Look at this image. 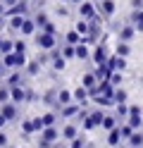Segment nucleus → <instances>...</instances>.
Here are the masks:
<instances>
[{"mask_svg": "<svg viewBox=\"0 0 143 148\" xmlns=\"http://www.w3.org/2000/svg\"><path fill=\"white\" fill-rule=\"evenodd\" d=\"M14 50L17 53H26V43L24 41H14Z\"/></svg>", "mask_w": 143, "mask_h": 148, "instance_id": "a19ab883", "label": "nucleus"}, {"mask_svg": "<svg viewBox=\"0 0 143 148\" xmlns=\"http://www.w3.org/2000/svg\"><path fill=\"white\" fill-rule=\"evenodd\" d=\"M41 31H48V34H55V26H53V22H48L45 26H43V29Z\"/></svg>", "mask_w": 143, "mask_h": 148, "instance_id": "c03bdc74", "label": "nucleus"}, {"mask_svg": "<svg viewBox=\"0 0 143 148\" xmlns=\"http://www.w3.org/2000/svg\"><path fill=\"white\" fill-rule=\"evenodd\" d=\"M141 84H143V79H141Z\"/></svg>", "mask_w": 143, "mask_h": 148, "instance_id": "5fc2aeb1", "label": "nucleus"}, {"mask_svg": "<svg viewBox=\"0 0 143 148\" xmlns=\"http://www.w3.org/2000/svg\"><path fill=\"white\" fill-rule=\"evenodd\" d=\"M10 100H12V103H26L29 100V88L26 86H12L10 88Z\"/></svg>", "mask_w": 143, "mask_h": 148, "instance_id": "39448f33", "label": "nucleus"}, {"mask_svg": "<svg viewBox=\"0 0 143 148\" xmlns=\"http://www.w3.org/2000/svg\"><path fill=\"white\" fill-rule=\"evenodd\" d=\"M36 45H38L43 53H50L53 48H57V38H55V34L38 31V34H36Z\"/></svg>", "mask_w": 143, "mask_h": 148, "instance_id": "7ed1b4c3", "label": "nucleus"}, {"mask_svg": "<svg viewBox=\"0 0 143 148\" xmlns=\"http://www.w3.org/2000/svg\"><path fill=\"white\" fill-rule=\"evenodd\" d=\"M127 122H129L133 129H141V127H143V115H141V108H138V105H131V108H129Z\"/></svg>", "mask_w": 143, "mask_h": 148, "instance_id": "423d86ee", "label": "nucleus"}, {"mask_svg": "<svg viewBox=\"0 0 143 148\" xmlns=\"http://www.w3.org/2000/svg\"><path fill=\"white\" fill-rule=\"evenodd\" d=\"M83 105H79L74 100V103H69V105H62L60 108V115H62V119H72V117H79V110H81Z\"/></svg>", "mask_w": 143, "mask_h": 148, "instance_id": "6e6552de", "label": "nucleus"}, {"mask_svg": "<svg viewBox=\"0 0 143 148\" xmlns=\"http://www.w3.org/2000/svg\"><path fill=\"white\" fill-rule=\"evenodd\" d=\"M34 22H36V26H38V29H43V26H45L48 22H50V19L45 17V12H41V10H38V12L34 14Z\"/></svg>", "mask_w": 143, "mask_h": 148, "instance_id": "c756f323", "label": "nucleus"}, {"mask_svg": "<svg viewBox=\"0 0 143 148\" xmlns=\"http://www.w3.org/2000/svg\"><path fill=\"white\" fill-rule=\"evenodd\" d=\"M76 31H79L81 36H88V31H91V22H88V19H79V22H76Z\"/></svg>", "mask_w": 143, "mask_h": 148, "instance_id": "cd10ccee", "label": "nucleus"}, {"mask_svg": "<svg viewBox=\"0 0 143 148\" xmlns=\"http://www.w3.org/2000/svg\"><path fill=\"white\" fill-rule=\"evenodd\" d=\"M110 81H112V86H119L122 84V72H117V69L110 72Z\"/></svg>", "mask_w": 143, "mask_h": 148, "instance_id": "ea45409f", "label": "nucleus"}, {"mask_svg": "<svg viewBox=\"0 0 143 148\" xmlns=\"http://www.w3.org/2000/svg\"><path fill=\"white\" fill-rule=\"evenodd\" d=\"M69 103H74V93L67 91V88H60V91H57V108L69 105Z\"/></svg>", "mask_w": 143, "mask_h": 148, "instance_id": "2eb2a0df", "label": "nucleus"}, {"mask_svg": "<svg viewBox=\"0 0 143 148\" xmlns=\"http://www.w3.org/2000/svg\"><path fill=\"white\" fill-rule=\"evenodd\" d=\"M0 112H3V117L7 119V122H14V119H17V103H12V100H7V103H3V108H0Z\"/></svg>", "mask_w": 143, "mask_h": 148, "instance_id": "9b49d317", "label": "nucleus"}, {"mask_svg": "<svg viewBox=\"0 0 143 148\" xmlns=\"http://www.w3.org/2000/svg\"><path fill=\"white\" fill-rule=\"evenodd\" d=\"M107 58H110V55H107V45H105V43H100L98 48L93 50V55H91L93 64H107Z\"/></svg>", "mask_w": 143, "mask_h": 148, "instance_id": "0eeeda50", "label": "nucleus"}, {"mask_svg": "<svg viewBox=\"0 0 143 148\" xmlns=\"http://www.w3.org/2000/svg\"><path fill=\"white\" fill-rule=\"evenodd\" d=\"M41 67H43V62L36 58V60L24 64V74H26V77H36V74H41Z\"/></svg>", "mask_w": 143, "mask_h": 148, "instance_id": "f8f14e48", "label": "nucleus"}, {"mask_svg": "<svg viewBox=\"0 0 143 148\" xmlns=\"http://www.w3.org/2000/svg\"><path fill=\"white\" fill-rule=\"evenodd\" d=\"M79 136V127L76 124H64L62 127V138H67V141H72V138Z\"/></svg>", "mask_w": 143, "mask_h": 148, "instance_id": "4be33fe9", "label": "nucleus"}, {"mask_svg": "<svg viewBox=\"0 0 143 148\" xmlns=\"http://www.w3.org/2000/svg\"><path fill=\"white\" fill-rule=\"evenodd\" d=\"M3 3H5L7 7H10V5H14V3H17V0H3Z\"/></svg>", "mask_w": 143, "mask_h": 148, "instance_id": "8fccbe9b", "label": "nucleus"}, {"mask_svg": "<svg viewBox=\"0 0 143 148\" xmlns=\"http://www.w3.org/2000/svg\"><path fill=\"white\" fill-rule=\"evenodd\" d=\"M24 17H29V14H12V17H7V26H10V31H19V29H22Z\"/></svg>", "mask_w": 143, "mask_h": 148, "instance_id": "dca6fc26", "label": "nucleus"}, {"mask_svg": "<svg viewBox=\"0 0 143 148\" xmlns=\"http://www.w3.org/2000/svg\"><path fill=\"white\" fill-rule=\"evenodd\" d=\"M7 100H10V86L5 84V86H0V105L7 103Z\"/></svg>", "mask_w": 143, "mask_h": 148, "instance_id": "58836bf2", "label": "nucleus"}, {"mask_svg": "<svg viewBox=\"0 0 143 148\" xmlns=\"http://www.w3.org/2000/svg\"><path fill=\"white\" fill-rule=\"evenodd\" d=\"M131 5H133V10H136V7H143V0H131Z\"/></svg>", "mask_w": 143, "mask_h": 148, "instance_id": "a18cd8bd", "label": "nucleus"}, {"mask_svg": "<svg viewBox=\"0 0 143 148\" xmlns=\"http://www.w3.org/2000/svg\"><path fill=\"white\" fill-rule=\"evenodd\" d=\"M114 10H117V3H114V0H100L98 12H100L103 17H112V14H114Z\"/></svg>", "mask_w": 143, "mask_h": 148, "instance_id": "ddd939ff", "label": "nucleus"}, {"mask_svg": "<svg viewBox=\"0 0 143 148\" xmlns=\"http://www.w3.org/2000/svg\"><path fill=\"white\" fill-rule=\"evenodd\" d=\"M119 132H122V138H124V141H127V138L133 134V127L129 124V122H119Z\"/></svg>", "mask_w": 143, "mask_h": 148, "instance_id": "2f4dec72", "label": "nucleus"}, {"mask_svg": "<svg viewBox=\"0 0 143 148\" xmlns=\"http://www.w3.org/2000/svg\"><path fill=\"white\" fill-rule=\"evenodd\" d=\"M24 79H26V74H22V72H14V74H10V77L5 79V84L12 88V86H24Z\"/></svg>", "mask_w": 143, "mask_h": 148, "instance_id": "a211bd4d", "label": "nucleus"}, {"mask_svg": "<svg viewBox=\"0 0 143 148\" xmlns=\"http://www.w3.org/2000/svg\"><path fill=\"white\" fill-rule=\"evenodd\" d=\"M57 138H62V132H60V129H57L55 124H53V127H45L43 132H41V141H38V146H41V148H50V146L57 143Z\"/></svg>", "mask_w": 143, "mask_h": 148, "instance_id": "f03ea898", "label": "nucleus"}, {"mask_svg": "<svg viewBox=\"0 0 143 148\" xmlns=\"http://www.w3.org/2000/svg\"><path fill=\"white\" fill-rule=\"evenodd\" d=\"M88 88H86V86H79V88H76L74 91V100H76V103H79V105H86V103H88Z\"/></svg>", "mask_w": 143, "mask_h": 148, "instance_id": "412c9836", "label": "nucleus"}, {"mask_svg": "<svg viewBox=\"0 0 143 148\" xmlns=\"http://www.w3.org/2000/svg\"><path fill=\"white\" fill-rule=\"evenodd\" d=\"M69 146H72V148H86L88 143H86L83 136H76V138H72V141H69Z\"/></svg>", "mask_w": 143, "mask_h": 148, "instance_id": "4c0bfd02", "label": "nucleus"}, {"mask_svg": "<svg viewBox=\"0 0 143 148\" xmlns=\"http://www.w3.org/2000/svg\"><path fill=\"white\" fill-rule=\"evenodd\" d=\"M5 74V64H3V60H0V77Z\"/></svg>", "mask_w": 143, "mask_h": 148, "instance_id": "09e8293b", "label": "nucleus"}, {"mask_svg": "<svg viewBox=\"0 0 143 148\" xmlns=\"http://www.w3.org/2000/svg\"><path fill=\"white\" fill-rule=\"evenodd\" d=\"M103 117H105L103 110H93V112H88V115L83 117V129H86V132H91V129L100 127L103 124Z\"/></svg>", "mask_w": 143, "mask_h": 148, "instance_id": "20e7f679", "label": "nucleus"}, {"mask_svg": "<svg viewBox=\"0 0 143 148\" xmlns=\"http://www.w3.org/2000/svg\"><path fill=\"white\" fill-rule=\"evenodd\" d=\"M36 29H38V26L34 22V17H24V24H22V29H19V34H22V36H31Z\"/></svg>", "mask_w": 143, "mask_h": 148, "instance_id": "f3484780", "label": "nucleus"}, {"mask_svg": "<svg viewBox=\"0 0 143 148\" xmlns=\"http://www.w3.org/2000/svg\"><path fill=\"white\" fill-rule=\"evenodd\" d=\"M43 103H48V105H57V91H48V93L43 96Z\"/></svg>", "mask_w": 143, "mask_h": 148, "instance_id": "72a5a7b5", "label": "nucleus"}, {"mask_svg": "<svg viewBox=\"0 0 143 148\" xmlns=\"http://www.w3.org/2000/svg\"><path fill=\"white\" fill-rule=\"evenodd\" d=\"M119 141H124V138H122L119 124H117L114 129H110V132H107V143H110V146H119Z\"/></svg>", "mask_w": 143, "mask_h": 148, "instance_id": "5701e85b", "label": "nucleus"}, {"mask_svg": "<svg viewBox=\"0 0 143 148\" xmlns=\"http://www.w3.org/2000/svg\"><path fill=\"white\" fill-rule=\"evenodd\" d=\"M62 3H72V0H62Z\"/></svg>", "mask_w": 143, "mask_h": 148, "instance_id": "603ef678", "label": "nucleus"}, {"mask_svg": "<svg viewBox=\"0 0 143 148\" xmlns=\"http://www.w3.org/2000/svg\"><path fill=\"white\" fill-rule=\"evenodd\" d=\"M5 10H7V5H5V3H0V17L5 14Z\"/></svg>", "mask_w": 143, "mask_h": 148, "instance_id": "49530a36", "label": "nucleus"}, {"mask_svg": "<svg viewBox=\"0 0 143 148\" xmlns=\"http://www.w3.org/2000/svg\"><path fill=\"white\" fill-rule=\"evenodd\" d=\"M0 148H7V134L0 132Z\"/></svg>", "mask_w": 143, "mask_h": 148, "instance_id": "37998d69", "label": "nucleus"}, {"mask_svg": "<svg viewBox=\"0 0 143 148\" xmlns=\"http://www.w3.org/2000/svg\"><path fill=\"white\" fill-rule=\"evenodd\" d=\"M60 48H62V55H64L67 60H72V58H76V45H74V43H62Z\"/></svg>", "mask_w": 143, "mask_h": 148, "instance_id": "bb28decb", "label": "nucleus"}, {"mask_svg": "<svg viewBox=\"0 0 143 148\" xmlns=\"http://www.w3.org/2000/svg\"><path fill=\"white\" fill-rule=\"evenodd\" d=\"M36 127H34V119H24L22 122V134H34Z\"/></svg>", "mask_w": 143, "mask_h": 148, "instance_id": "f704fd0d", "label": "nucleus"}, {"mask_svg": "<svg viewBox=\"0 0 143 148\" xmlns=\"http://www.w3.org/2000/svg\"><path fill=\"white\" fill-rule=\"evenodd\" d=\"M133 34H136V29H133V24L129 22V24H124V26H119V41H131L133 38Z\"/></svg>", "mask_w": 143, "mask_h": 148, "instance_id": "aec40b11", "label": "nucleus"}, {"mask_svg": "<svg viewBox=\"0 0 143 148\" xmlns=\"http://www.w3.org/2000/svg\"><path fill=\"white\" fill-rule=\"evenodd\" d=\"M72 3H83V0H72Z\"/></svg>", "mask_w": 143, "mask_h": 148, "instance_id": "3c124183", "label": "nucleus"}, {"mask_svg": "<svg viewBox=\"0 0 143 148\" xmlns=\"http://www.w3.org/2000/svg\"><path fill=\"white\" fill-rule=\"evenodd\" d=\"M3 64H5V69H22L24 64H26V53H5L3 55Z\"/></svg>", "mask_w": 143, "mask_h": 148, "instance_id": "f257e3e1", "label": "nucleus"}, {"mask_svg": "<svg viewBox=\"0 0 143 148\" xmlns=\"http://www.w3.org/2000/svg\"><path fill=\"white\" fill-rule=\"evenodd\" d=\"M64 41H67V43H74V45H76V43H81V41H83V36H81L79 31L74 29V31H69V34L64 36Z\"/></svg>", "mask_w": 143, "mask_h": 148, "instance_id": "7c9ffc66", "label": "nucleus"}, {"mask_svg": "<svg viewBox=\"0 0 143 148\" xmlns=\"http://www.w3.org/2000/svg\"><path fill=\"white\" fill-rule=\"evenodd\" d=\"M55 122H57V115H55V112H48V115H43V129H45V127H53Z\"/></svg>", "mask_w": 143, "mask_h": 148, "instance_id": "c9c22d12", "label": "nucleus"}, {"mask_svg": "<svg viewBox=\"0 0 143 148\" xmlns=\"http://www.w3.org/2000/svg\"><path fill=\"white\" fill-rule=\"evenodd\" d=\"M117 117L119 119H127L129 117V105L127 103H117Z\"/></svg>", "mask_w": 143, "mask_h": 148, "instance_id": "473e14b6", "label": "nucleus"}, {"mask_svg": "<svg viewBox=\"0 0 143 148\" xmlns=\"http://www.w3.org/2000/svg\"><path fill=\"white\" fill-rule=\"evenodd\" d=\"M91 58V50H88V43L81 41V43H76V60H88Z\"/></svg>", "mask_w": 143, "mask_h": 148, "instance_id": "393cba45", "label": "nucleus"}, {"mask_svg": "<svg viewBox=\"0 0 143 148\" xmlns=\"http://www.w3.org/2000/svg\"><path fill=\"white\" fill-rule=\"evenodd\" d=\"M5 122H7V119L3 117V112H0V129H3V127H5Z\"/></svg>", "mask_w": 143, "mask_h": 148, "instance_id": "de8ad7c7", "label": "nucleus"}, {"mask_svg": "<svg viewBox=\"0 0 143 148\" xmlns=\"http://www.w3.org/2000/svg\"><path fill=\"white\" fill-rule=\"evenodd\" d=\"M81 86H86V88H95L98 86V77H95V72H86L83 77H81Z\"/></svg>", "mask_w": 143, "mask_h": 148, "instance_id": "6ab92c4d", "label": "nucleus"}, {"mask_svg": "<svg viewBox=\"0 0 143 148\" xmlns=\"http://www.w3.org/2000/svg\"><path fill=\"white\" fill-rule=\"evenodd\" d=\"M129 53H131L129 41H119V43H117V55H122V58H129Z\"/></svg>", "mask_w": 143, "mask_h": 148, "instance_id": "c85d7f7f", "label": "nucleus"}, {"mask_svg": "<svg viewBox=\"0 0 143 148\" xmlns=\"http://www.w3.org/2000/svg\"><path fill=\"white\" fill-rule=\"evenodd\" d=\"M136 148H143V146H136Z\"/></svg>", "mask_w": 143, "mask_h": 148, "instance_id": "864d4df0", "label": "nucleus"}, {"mask_svg": "<svg viewBox=\"0 0 143 148\" xmlns=\"http://www.w3.org/2000/svg\"><path fill=\"white\" fill-rule=\"evenodd\" d=\"M95 14H98V7H95V5L86 3V0H83V3L79 5V17H81V19H88V22H91Z\"/></svg>", "mask_w": 143, "mask_h": 148, "instance_id": "9d476101", "label": "nucleus"}, {"mask_svg": "<svg viewBox=\"0 0 143 148\" xmlns=\"http://www.w3.org/2000/svg\"><path fill=\"white\" fill-rule=\"evenodd\" d=\"M117 119H119L117 115H105V117H103V124H100V127L105 129V132H110V129H114V127L119 124Z\"/></svg>", "mask_w": 143, "mask_h": 148, "instance_id": "a878e982", "label": "nucleus"}, {"mask_svg": "<svg viewBox=\"0 0 143 148\" xmlns=\"http://www.w3.org/2000/svg\"><path fill=\"white\" fill-rule=\"evenodd\" d=\"M107 67H110L112 72H114V69H117V72H124V69H127V58H122V55L114 53V55L107 58Z\"/></svg>", "mask_w": 143, "mask_h": 148, "instance_id": "1a4fd4ad", "label": "nucleus"}, {"mask_svg": "<svg viewBox=\"0 0 143 148\" xmlns=\"http://www.w3.org/2000/svg\"><path fill=\"white\" fill-rule=\"evenodd\" d=\"M129 22L133 24V29H136V31H143V7H136V10L131 12Z\"/></svg>", "mask_w": 143, "mask_h": 148, "instance_id": "4468645a", "label": "nucleus"}, {"mask_svg": "<svg viewBox=\"0 0 143 148\" xmlns=\"http://www.w3.org/2000/svg\"><path fill=\"white\" fill-rule=\"evenodd\" d=\"M114 103H127V91L124 88H114Z\"/></svg>", "mask_w": 143, "mask_h": 148, "instance_id": "e433bc0d", "label": "nucleus"}, {"mask_svg": "<svg viewBox=\"0 0 143 148\" xmlns=\"http://www.w3.org/2000/svg\"><path fill=\"white\" fill-rule=\"evenodd\" d=\"M127 143H129V148H136V146H143V132L141 129H133V134L127 138Z\"/></svg>", "mask_w": 143, "mask_h": 148, "instance_id": "b1692460", "label": "nucleus"}, {"mask_svg": "<svg viewBox=\"0 0 143 148\" xmlns=\"http://www.w3.org/2000/svg\"><path fill=\"white\" fill-rule=\"evenodd\" d=\"M34 127L36 132H43V117H34Z\"/></svg>", "mask_w": 143, "mask_h": 148, "instance_id": "79ce46f5", "label": "nucleus"}]
</instances>
